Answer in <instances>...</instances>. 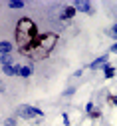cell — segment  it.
<instances>
[{
	"instance_id": "obj_1",
	"label": "cell",
	"mask_w": 117,
	"mask_h": 126,
	"mask_svg": "<svg viewBox=\"0 0 117 126\" xmlns=\"http://www.w3.org/2000/svg\"><path fill=\"white\" fill-rule=\"evenodd\" d=\"M56 44H58V34H54V32H46V34H40L38 40L32 44L30 48L20 50V52H22L24 56L32 58V60H42V58H46L50 52L54 50Z\"/></svg>"
},
{
	"instance_id": "obj_12",
	"label": "cell",
	"mask_w": 117,
	"mask_h": 126,
	"mask_svg": "<svg viewBox=\"0 0 117 126\" xmlns=\"http://www.w3.org/2000/svg\"><path fill=\"white\" fill-rule=\"evenodd\" d=\"M103 70H105V76H107V78H111V76H113V74H115V68H111V66H109V64H107V66H105V68H103Z\"/></svg>"
},
{
	"instance_id": "obj_14",
	"label": "cell",
	"mask_w": 117,
	"mask_h": 126,
	"mask_svg": "<svg viewBox=\"0 0 117 126\" xmlns=\"http://www.w3.org/2000/svg\"><path fill=\"white\" fill-rule=\"evenodd\" d=\"M4 126H16V120L14 118H6L4 120Z\"/></svg>"
},
{
	"instance_id": "obj_17",
	"label": "cell",
	"mask_w": 117,
	"mask_h": 126,
	"mask_svg": "<svg viewBox=\"0 0 117 126\" xmlns=\"http://www.w3.org/2000/svg\"><path fill=\"white\" fill-rule=\"evenodd\" d=\"M111 50H113V52H115V54H117V42H115V44H113V46H111Z\"/></svg>"
},
{
	"instance_id": "obj_7",
	"label": "cell",
	"mask_w": 117,
	"mask_h": 126,
	"mask_svg": "<svg viewBox=\"0 0 117 126\" xmlns=\"http://www.w3.org/2000/svg\"><path fill=\"white\" fill-rule=\"evenodd\" d=\"M105 62H107V58H105V56H101V58H97V60H93V64H91V68H93V70H97V68H105V66H107Z\"/></svg>"
},
{
	"instance_id": "obj_5",
	"label": "cell",
	"mask_w": 117,
	"mask_h": 126,
	"mask_svg": "<svg viewBox=\"0 0 117 126\" xmlns=\"http://www.w3.org/2000/svg\"><path fill=\"white\" fill-rule=\"evenodd\" d=\"M75 12H77V10H75V6H68V8H65V10L60 14V18H62V20H68V18H72V16H74Z\"/></svg>"
},
{
	"instance_id": "obj_13",
	"label": "cell",
	"mask_w": 117,
	"mask_h": 126,
	"mask_svg": "<svg viewBox=\"0 0 117 126\" xmlns=\"http://www.w3.org/2000/svg\"><path fill=\"white\" fill-rule=\"evenodd\" d=\"M109 36H111V38H115V40H117V24H115V26H111V28H109Z\"/></svg>"
},
{
	"instance_id": "obj_2",
	"label": "cell",
	"mask_w": 117,
	"mask_h": 126,
	"mask_svg": "<svg viewBox=\"0 0 117 126\" xmlns=\"http://www.w3.org/2000/svg\"><path fill=\"white\" fill-rule=\"evenodd\" d=\"M38 36H40L38 28L30 18H20L18 20V24H16V44H18L20 50L30 48V46L38 40Z\"/></svg>"
},
{
	"instance_id": "obj_11",
	"label": "cell",
	"mask_w": 117,
	"mask_h": 126,
	"mask_svg": "<svg viewBox=\"0 0 117 126\" xmlns=\"http://www.w3.org/2000/svg\"><path fill=\"white\" fill-rule=\"evenodd\" d=\"M22 6H24V2H20V0H12V2H10V8H16V10L22 8Z\"/></svg>"
},
{
	"instance_id": "obj_3",
	"label": "cell",
	"mask_w": 117,
	"mask_h": 126,
	"mask_svg": "<svg viewBox=\"0 0 117 126\" xmlns=\"http://www.w3.org/2000/svg\"><path fill=\"white\" fill-rule=\"evenodd\" d=\"M16 114H18L20 118H26V120H32V118H40V116H44V112H42V110H38L36 106H28V104L18 106Z\"/></svg>"
},
{
	"instance_id": "obj_10",
	"label": "cell",
	"mask_w": 117,
	"mask_h": 126,
	"mask_svg": "<svg viewBox=\"0 0 117 126\" xmlns=\"http://www.w3.org/2000/svg\"><path fill=\"white\" fill-rule=\"evenodd\" d=\"M0 50H2V54H8V52H10V50H12V44H10V42H6V40H4V42H2V44H0Z\"/></svg>"
},
{
	"instance_id": "obj_16",
	"label": "cell",
	"mask_w": 117,
	"mask_h": 126,
	"mask_svg": "<svg viewBox=\"0 0 117 126\" xmlns=\"http://www.w3.org/2000/svg\"><path fill=\"white\" fill-rule=\"evenodd\" d=\"M64 124H65V126H70V118H68V114H64Z\"/></svg>"
},
{
	"instance_id": "obj_8",
	"label": "cell",
	"mask_w": 117,
	"mask_h": 126,
	"mask_svg": "<svg viewBox=\"0 0 117 126\" xmlns=\"http://www.w3.org/2000/svg\"><path fill=\"white\" fill-rule=\"evenodd\" d=\"M75 10H81V12H85V14H91L89 2H77V4H75Z\"/></svg>"
},
{
	"instance_id": "obj_6",
	"label": "cell",
	"mask_w": 117,
	"mask_h": 126,
	"mask_svg": "<svg viewBox=\"0 0 117 126\" xmlns=\"http://www.w3.org/2000/svg\"><path fill=\"white\" fill-rule=\"evenodd\" d=\"M85 110H87V114H89V116H93V118H99V116H101L99 108H95V106H93V102H87V108H85Z\"/></svg>"
},
{
	"instance_id": "obj_15",
	"label": "cell",
	"mask_w": 117,
	"mask_h": 126,
	"mask_svg": "<svg viewBox=\"0 0 117 126\" xmlns=\"http://www.w3.org/2000/svg\"><path fill=\"white\" fill-rule=\"evenodd\" d=\"M109 102H111V104H115V106H117V96H109Z\"/></svg>"
},
{
	"instance_id": "obj_9",
	"label": "cell",
	"mask_w": 117,
	"mask_h": 126,
	"mask_svg": "<svg viewBox=\"0 0 117 126\" xmlns=\"http://www.w3.org/2000/svg\"><path fill=\"white\" fill-rule=\"evenodd\" d=\"M32 72H34V68H32V64H28V66H22V70H20V76H30Z\"/></svg>"
},
{
	"instance_id": "obj_4",
	"label": "cell",
	"mask_w": 117,
	"mask_h": 126,
	"mask_svg": "<svg viewBox=\"0 0 117 126\" xmlns=\"http://www.w3.org/2000/svg\"><path fill=\"white\" fill-rule=\"evenodd\" d=\"M20 66L18 64H8V66H4V72L8 74V76H16V74H20Z\"/></svg>"
}]
</instances>
